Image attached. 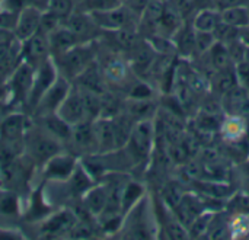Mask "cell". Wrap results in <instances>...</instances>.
Segmentation results:
<instances>
[{"mask_svg":"<svg viewBox=\"0 0 249 240\" xmlns=\"http://www.w3.org/2000/svg\"><path fill=\"white\" fill-rule=\"evenodd\" d=\"M124 239H155L158 238V223L150 214L149 198L144 195L124 216L123 226L118 232Z\"/></svg>","mask_w":249,"mask_h":240,"instance_id":"cell-1","label":"cell"},{"mask_svg":"<svg viewBox=\"0 0 249 240\" xmlns=\"http://www.w3.org/2000/svg\"><path fill=\"white\" fill-rule=\"evenodd\" d=\"M53 60L55 63L58 74L73 83L90 64L96 61L95 41L77 44L63 54L53 57Z\"/></svg>","mask_w":249,"mask_h":240,"instance_id":"cell-2","label":"cell"},{"mask_svg":"<svg viewBox=\"0 0 249 240\" xmlns=\"http://www.w3.org/2000/svg\"><path fill=\"white\" fill-rule=\"evenodd\" d=\"M156 138L153 120L137 121L131 130V134L123 147L127 156L130 157L133 168L143 166L152 156L153 144Z\"/></svg>","mask_w":249,"mask_h":240,"instance_id":"cell-3","label":"cell"},{"mask_svg":"<svg viewBox=\"0 0 249 240\" xmlns=\"http://www.w3.org/2000/svg\"><path fill=\"white\" fill-rule=\"evenodd\" d=\"M64 150L63 143L55 137L48 134L38 124H32L25 137V152L23 154L34 165H44L50 157Z\"/></svg>","mask_w":249,"mask_h":240,"instance_id":"cell-4","label":"cell"},{"mask_svg":"<svg viewBox=\"0 0 249 240\" xmlns=\"http://www.w3.org/2000/svg\"><path fill=\"white\" fill-rule=\"evenodd\" d=\"M35 69L25 61H20L15 70L6 79V92L7 99L13 105L15 109L25 108L29 101V95L32 90Z\"/></svg>","mask_w":249,"mask_h":240,"instance_id":"cell-5","label":"cell"},{"mask_svg":"<svg viewBox=\"0 0 249 240\" xmlns=\"http://www.w3.org/2000/svg\"><path fill=\"white\" fill-rule=\"evenodd\" d=\"M90 16L102 32L118 29H137L140 23V17L131 13L123 3L108 10L93 12L90 13Z\"/></svg>","mask_w":249,"mask_h":240,"instance_id":"cell-6","label":"cell"},{"mask_svg":"<svg viewBox=\"0 0 249 240\" xmlns=\"http://www.w3.org/2000/svg\"><path fill=\"white\" fill-rule=\"evenodd\" d=\"M79 160L80 159L71 152L70 153L64 150L58 152L42 165L44 181H51L58 184L66 182L74 172L76 166L79 165Z\"/></svg>","mask_w":249,"mask_h":240,"instance_id":"cell-7","label":"cell"},{"mask_svg":"<svg viewBox=\"0 0 249 240\" xmlns=\"http://www.w3.org/2000/svg\"><path fill=\"white\" fill-rule=\"evenodd\" d=\"M71 86H73V83L70 80H67L66 77L58 74L55 82L47 89V92L41 96V99L32 109L34 115L41 117V115H47V114H55L58 111L60 105L63 103V101L66 99V96L69 95Z\"/></svg>","mask_w":249,"mask_h":240,"instance_id":"cell-8","label":"cell"},{"mask_svg":"<svg viewBox=\"0 0 249 240\" xmlns=\"http://www.w3.org/2000/svg\"><path fill=\"white\" fill-rule=\"evenodd\" d=\"M32 124L34 122L25 112H22L20 109H15L0 125V140L25 147V137Z\"/></svg>","mask_w":249,"mask_h":240,"instance_id":"cell-9","label":"cell"},{"mask_svg":"<svg viewBox=\"0 0 249 240\" xmlns=\"http://www.w3.org/2000/svg\"><path fill=\"white\" fill-rule=\"evenodd\" d=\"M69 144H71V149H73L71 153H74L79 159L83 156L98 153V144H96V137H95V130H93V120L83 121L77 125H73Z\"/></svg>","mask_w":249,"mask_h":240,"instance_id":"cell-10","label":"cell"},{"mask_svg":"<svg viewBox=\"0 0 249 240\" xmlns=\"http://www.w3.org/2000/svg\"><path fill=\"white\" fill-rule=\"evenodd\" d=\"M63 25L71 31L80 42H92L102 35V31L95 23L90 13L82 10H74L67 19H64Z\"/></svg>","mask_w":249,"mask_h":240,"instance_id":"cell-11","label":"cell"},{"mask_svg":"<svg viewBox=\"0 0 249 240\" xmlns=\"http://www.w3.org/2000/svg\"><path fill=\"white\" fill-rule=\"evenodd\" d=\"M79 216L69 210L63 208L60 211L51 213L45 220H42L41 226V233L45 238H61V236H69L73 227L77 224Z\"/></svg>","mask_w":249,"mask_h":240,"instance_id":"cell-12","label":"cell"},{"mask_svg":"<svg viewBox=\"0 0 249 240\" xmlns=\"http://www.w3.org/2000/svg\"><path fill=\"white\" fill-rule=\"evenodd\" d=\"M57 77H58V70H57L55 63H54L53 58H48L42 64H39L38 67H35L32 90H31L29 101H28V105H26L29 109H34L35 108V105L38 103V101L41 99V96L55 82Z\"/></svg>","mask_w":249,"mask_h":240,"instance_id":"cell-13","label":"cell"},{"mask_svg":"<svg viewBox=\"0 0 249 240\" xmlns=\"http://www.w3.org/2000/svg\"><path fill=\"white\" fill-rule=\"evenodd\" d=\"M48 58H51L48 34L39 29L32 36L22 41V61L35 69Z\"/></svg>","mask_w":249,"mask_h":240,"instance_id":"cell-14","label":"cell"},{"mask_svg":"<svg viewBox=\"0 0 249 240\" xmlns=\"http://www.w3.org/2000/svg\"><path fill=\"white\" fill-rule=\"evenodd\" d=\"M57 114L71 127L77 125V124H80L83 121H92V120L88 118L83 96L80 93V89L76 85L71 86L69 95L66 96V99L60 105Z\"/></svg>","mask_w":249,"mask_h":240,"instance_id":"cell-15","label":"cell"},{"mask_svg":"<svg viewBox=\"0 0 249 240\" xmlns=\"http://www.w3.org/2000/svg\"><path fill=\"white\" fill-rule=\"evenodd\" d=\"M42 12L44 9L38 6H31L22 10L18 15L15 28H13V36L19 39L20 42L32 36L35 32L39 31L41 26V19H42Z\"/></svg>","mask_w":249,"mask_h":240,"instance_id":"cell-16","label":"cell"},{"mask_svg":"<svg viewBox=\"0 0 249 240\" xmlns=\"http://www.w3.org/2000/svg\"><path fill=\"white\" fill-rule=\"evenodd\" d=\"M82 208L89 216L98 219L108 204V188L104 182H96L82 198Z\"/></svg>","mask_w":249,"mask_h":240,"instance_id":"cell-17","label":"cell"},{"mask_svg":"<svg viewBox=\"0 0 249 240\" xmlns=\"http://www.w3.org/2000/svg\"><path fill=\"white\" fill-rule=\"evenodd\" d=\"M93 130L98 144V153H109L118 150L112 121L108 117H99L93 120Z\"/></svg>","mask_w":249,"mask_h":240,"instance_id":"cell-18","label":"cell"},{"mask_svg":"<svg viewBox=\"0 0 249 240\" xmlns=\"http://www.w3.org/2000/svg\"><path fill=\"white\" fill-rule=\"evenodd\" d=\"M53 213L51 204L45 200L44 185H39L32 191L31 200L28 203V208L25 211V217L29 222H42Z\"/></svg>","mask_w":249,"mask_h":240,"instance_id":"cell-19","label":"cell"},{"mask_svg":"<svg viewBox=\"0 0 249 240\" xmlns=\"http://www.w3.org/2000/svg\"><path fill=\"white\" fill-rule=\"evenodd\" d=\"M48 42H50V52H51V58L57 57L60 54H63L64 51L70 50L71 47L82 44L71 31H69L63 23L54 29L51 34H48Z\"/></svg>","mask_w":249,"mask_h":240,"instance_id":"cell-20","label":"cell"},{"mask_svg":"<svg viewBox=\"0 0 249 240\" xmlns=\"http://www.w3.org/2000/svg\"><path fill=\"white\" fill-rule=\"evenodd\" d=\"M231 214L223 208L213 213L204 239H232L231 235Z\"/></svg>","mask_w":249,"mask_h":240,"instance_id":"cell-21","label":"cell"},{"mask_svg":"<svg viewBox=\"0 0 249 240\" xmlns=\"http://www.w3.org/2000/svg\"><path fill=\"white\" fill-rule=\"evenodd\" d=\"M247 121L244 115H228L220 124V133L225 140L231 143H239L247 136Z\"/></svg>","mask_w":249,"mask_h":240,"instance_id":"cell-22","label":"cell"},{"mask_svg":"<svg viewBox=\"0 0 249 240\" xmlns=\"http://www.w3.org/2000/svg\"><path fill=\"white\" fill-rule=\"evenodd\" d=\"M222 23V15L219 9H203L193 20V28L200 32H214Z\"/></svg>","mask_w":249,"mask_h":240,"instance_id":"cell-23","label":"cell"},{"mask_svg":"<svg viewBox=\"0 0 249 240\" xmlns=\"http://www.w3.org/2000/svg\"><path fill=\"white\" fill-rule=\"evenodd\" d=\"M144 195H146L144 187H143L140 182H137V181L128 178V181H127L125 185H124L123 197H121V208H123L124 216H125V213H128V211H130V210H131V208H133Z\"/></svg>","mask_w":249,"mask_h":240,"instance_id":"cell-24","label":"cell"},{"mask_svg":"<svg viewBox=\"0 0 249 240\" xmlns=\"http://www.w3.org/2000/svg\"><path fill=\"white\" fill-rule=\"evenodd\" d=\"M209 57H210V64L213 67L214 71H220V70H226L231 69V63H232V55L229 52V48L226 44L216 41L213 44V47L207 51Z\"/></svg>","mask_w":249,"mask_h":240,"instance_id":"cell-25","label":"cell"},{"mask_svg":"<svg viewBox=\"0 0 249 240\" xmlns=\"http://www.w3.org/2000/svg\"><path fill=\"white\" fill-rule=\"evenodd\" d=\"M222 22L233 26V28H244L249 25V9L248 6H233L220 10Z\"/></svg>","mask_w":249,"mask_h":240,"instance_id":"cell-26","label":"cell"},{"mask_svg":"<svg viewBox=\"0 0 249 240\" xmlns=\"http://www.w3.org/2000/svg\"><path fill=\"white\" fill-rule=\"evenodd\" d=\"M20 213L19 197L13 189L0 187V216H18Z\"/></svg>","mask_w":249,"mask_h":240,"instance_id":"cell-27","label":"cell"},{"mask_svg":"<svg viewBox=\"0 0 249 240\" xmlns=\"http://www.w3.org/2000/svg\"><path fill=\"white\" fill-rule=\"evenodd\" d=\"M225 210L231 216H249V194L235 191L225 203Z\"/></svg>","mask_w":249,"mask_h":240,"instance_id":"cell-28","label":"cell"},{"mask_svg":"<svg viewBox=\"0 0 249 240\" xmlns=\"http://www.w3.org/2000/svg\"><path fill=\"white\" fill-rule=\"evenodd\" d=\"M77 1L79 0H47L44 10L64 22V19H67L77 9Z\"/></svg>","mask_w":249,"mask_h":240,"instance_id":"cell-29","label":"cell"},{"mask_svg":"<svg viewBox=\"0 0 249 240\" xmlns=\"http://www.w3.org/2000/svg\"><path fill=\"white\" fill-rule=\"evenodd\" d=\"M185 191L181 185V182L177 181H168L162 189V200L165 203V206L172 210L177 207V204L181 201V198L184 197Z\"/></svg>","mask_w":249,"mask_h":240,"instance_id":"cell-30","label":"cell"},{"mask_svg":"<svg viewBox=\"0 0 249 240\" xmlns=\"http://www.w3.org/2000/svg\"><path fill=\"white\" fill-rule=\"evenodd\" d=\"M120 4H121L120 0H79L76 10H82V12H86V13H93V12L108 10V9L117 7Z\"/></svg>","mask_w":249,"mask_h":240,"instance_id":"cell-31","label":"cell"},{"mask_svg":"<svg viewBox=\"0 0 249 240\" xmlns=\"http://www.w3.org/2000/svg\"><path fill=\"white\" fill-rule=\"evenodd\" d=\"M31 6H38L41 9H45L44 4L39 0H1L0 1V9L13 13V15H19L22 10H25L26 7Z\"/></svg>","mask_w":249,"mask_h":240,"instance_id":"cell-32","label":"cell"},{"mask_svg":"<svg viewBox=\"0 0 249 240\" xmlns=\"http://www.w3.org/2000/svg\"><path fill=\"white\" fill-rule=\"evenodd\" d=\"M235 71H236V77H238V85H239L244 90H247V92L249 93V63L248 61H241V63L236 66Z\"/></svg>","mask_w":249,"mask_h":240,"instance_id":"cell-33","label":"cell"},{"mask_svg":"<svg viewBox=\"0 0 249 240\" xmlns=\"http://www.w3.org/2000/svg\"><path fill=\"white\" fill-rule=\"evenodd\" d=\"M149 3H150V0H124V1H123V4H124L131 13H134V15L139 16V17L143 16V13H144V10L147 9Z\"/></svg>","mask_w":249,"mask_h":240,"instance_id":"cell-34","label":"cell"},{"mask_svg":"<svg viewBox=\"0 0 249 240\" xmlns=\"http://www.w3.org/2000/svg\"><path fill=\"white\" fill-rule=\"evenodd\" d=\"M25 239V235L18 229L0 227V240H20Z\"/></svg>","mask_w":249,"mask_h":240,"instance_id":"cell-35","label":"cell"},{"mask_svg":"<svg viewBox=\"0 0 249 240\" xmlns=\"http://www.w3.org/2000/svg\"><path fill=\"white\" fill-rule=\"evenodd\" d=\"M12 111H15V108H13V105L9 102V99H7V98H0V125L3 124V121L6 120V117H7Z\"/></svg>","mask_w":249,"mask_h":240,"instance_id":"cell-36","label":"cell"},{"mask_svg":"<svg viewBox=\"0 0 249 240\" xmlns=\"http://www.w3.org/2000/svg\"><path fill=\"white\" fill-rule=\"evenodd\" d=\"M217 4H219V10H222L233 6H247L248 0H217Z\"/></svg>","mask_w":249,"mask_h":240,"instance_id":"cell-37","label":"cell"},{"mask_svg":"<svg viewBox=\"0 0 249 240\" xmlns=\"http://www.w3.org/2000/svg\"><path fill=\"white\" fill-rule=\"evenodd\" d=\"M238 41H239L245 48H249V25L248 26H244V28H239V29H238Z\"/></svg>","mask_w":249,"mask_h":240,"instance_id":"cell-38","label":"cell"},{"mask_svg":"<svg viewBox=\"0 0 249 240\" xmlns=\"http://www.w3.org/2000/svg\"><path fill=\"white\" fill-rule=\"evenodd\" d=\"M12 38H15L12 31H7V29H4V28H0V42L9 41V39H12Z\"/></svg>","mask_w":249,"mask_h":240,"instance_id":"cell-39","label":"cell"},{"mask_svg":"<svg viewBox=\"0 0 249 240\" xmlns=\"http://www.w3.org/2000/svg\"><path fill=\"white\" fill-rule=\"evenodd\" d=\"M39 1H41V3L44 4V7H45V3H47V0H39Z\"/></svg>","mask_w":249,"mask_h":240,"instance_id":"cell-40","label":"cell"},{"mask_svg":"<svg viewBox=\"0 0 249 240\" xmlns=\"http://www.w3.org/2000/svg\"><path fill=\"white\" fill-rule=\"evenodd\" d=\"M120 1H121V3H123V1H124V0H120Z\"/></svg>","mask_w":249,"mask_h":240,"instance_id":"cell-41","label":"cell"},{"mask_svg":"<svg viewBox=\"0 0 249 240\" xmlns=\"http://www.w3.org/2000/svg\"><path fill=\"white\" fill-rule=\"evenodd\" d=\"M0 1H1V0H0Z\"/></svg>","mask_w":249,"mask_h":240,"instance_id":"cell-42","label":"cell"}]
</instances>
